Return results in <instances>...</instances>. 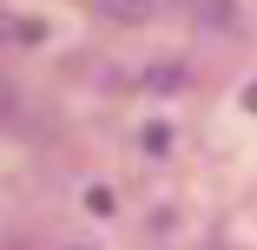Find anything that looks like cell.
<instances>
[{
  "mask_svg": "<svg viewBox=\"0 0 257 250\" xmlns=\"http://www.w3.org/2000/svg\"><path fill=\"white\" fill-rule=\"evenodd\" d=\"M145 86H152V92H172V86H185V66H152Z\"/></svg>",
  "mask_w": 257,
  "mask_h": 250,
  "instance_id": "obj_2",
  "label": "cell"
},
{
  "mask_svg": "<svg viewBox=\"0 0 257 250\" xmlns=\"http://www.w3.org/2000/svg\"><path fill=\"white\" fill-rule=\"evenodd\" d=\"M99 7H106L112 20H145V14H152V0H99Z\"/></svg>",
  "mask_w": 257,
  "mask_h": 250,
  "instance_id": "obj_1",
  "label": "cell"
},
{
  "mask_svg": "<svg viewBox=\"0 0 257 250\" xmlns=\"http://www.w3.org/2000/svg\"><path fill=\"white\" fill-rule=\"evenodd\" d=\"M198 7H204V20H211V27H224V33L237 27V14H231V0H198Z\"/></svg>",
  "mask_w": 257,
  "mask_h": 250,
  "instance_id": "obj_3",
  "label": "cell"
}]
</instances>
